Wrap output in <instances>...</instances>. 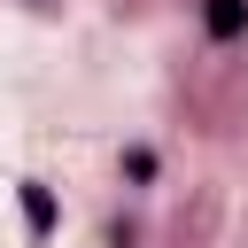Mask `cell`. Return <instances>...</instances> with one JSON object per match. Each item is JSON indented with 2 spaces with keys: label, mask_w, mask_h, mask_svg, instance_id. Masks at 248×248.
<instances>
[{
  "label": "cell",
  "mask_w": 248,
  "mask_h": 248,
  "mask_svg": "<svg viewBox=\"0 0 248 248\" xmlns=\"http://www.w3.org/2000/svg\"><path fill=\"white\" fill-rule=\"evenodd\" d=\"M16 202H23V225H31V240H54V194H46L39 178H23V186H16Z\"/></svg>",
  "instance_id": "cell-2"
},
{
  "label": "cell",
  "mask_w": 248,
  "mask_h": 248,
  "mask_svg": "<svg viewBox=\"0 0 248 248\" xmlns=\"http://www.w3.org/2000/svg\"><path fill=\"white\" fill-rule=\"evenodd\" d=\"M116 170H124V186H155V170H163V155H155V147H147V140H132V147H124V163H116Z\"/></svg>",
  "instance_id": "cell-3"
},
{
  "label": "cell",
  "mask_w": 248,
  "mask_h": 248,
  "mask_svg": "<svg viewBox=\"0 0 248 248\" xmlns=\"http://www.w3.org/2000/svg\"><path fill=\"white\" fill-rule=\"evenodd\" d=\"M202 39L209 46H240L248 39V0H202Z\"/></svg>",
  "instance_id": "cell-1"
}]
</instances>
